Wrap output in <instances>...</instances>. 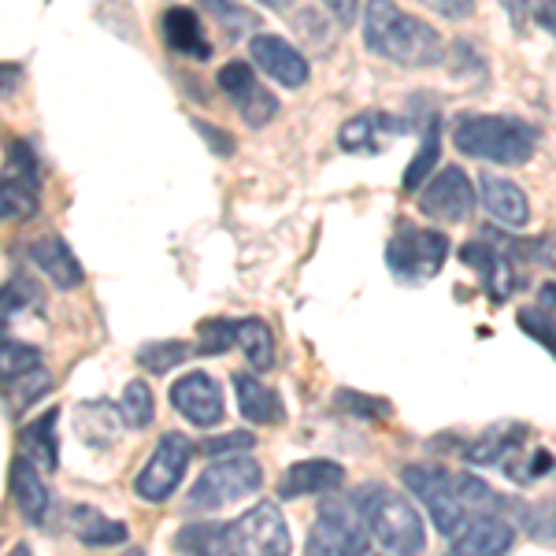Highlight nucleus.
Here are the masks:
<instances>
[{
    "label": "nucleus",
    "instance_id": "obj_24",
    "mask_svg": "<svg viewBox=\"0 0 556 556\" xmlns=\"http://www.w3.org/2000/svg\"><path fill=\"white\" fill-rule=\"evenodd\" d=\"M12 497L26 523H45V516H49V486H45L38 464L30 456H15L12 460Z\"/></svg>",
    "mask_w": 556,
    "mask_h": 556
},
{
    "label": "nucleus",
    "instance_id": "obj_20",
    "mask_svg": "<svg viewBox=\"0 0 556 556\" xmlns=\"http://www.w3.org/2000/svg\"><path fill=\"white\" fill-rule=\"evenodd\" d=\"M164 41L172 52H178V56H190V60H208L215 52L208 34H204V20L193 12V8H167L164 12Z\"/></svg>",
    "mask_w": 556,
    "mask_h": 556
},
{
    "label": "nucleus",
    "instance_id": "obj_7",
    "mask_svg": "<svg viewBox=\"0 0 556 556\" xmlns=\"http://www.w3.org/2000/svg\"><path fill=\"white\" fill-rule=\"evenodd\" d=\"M401 482L408 486V493H416V501L430 513L445 542L468 523L471 513L464 508L460 493H456L453 471L438 468V464H408V468H401Z\"/></svg>",
    "mask_w": 556,
    "mask_h": 556
},
{
    "label": "nucleus",
    "instance_id": "obj_16",
    "mask_svg": "<svg viewBox=\"0 0 556 556\" xmlns=\"http://www.w3.org/2000/svg\"><path fill=\"white\" fill-rule=\"evenodd\" d=\"M516 545V527L505 513H475L468 523L450 538V549L456 556H497Z\"/></svg>",
    "mask_w": 556,
    "mask_h": 556
},
{
    "label": "nucleus",
    "instance_id": "obj_35",
    "mask_svg": "<svg viewBox=\"0 0 556 556\" xmlns=\"http://www.w3.org/2000/svg\"><path fill=\"white\" fill-rule=\"evenodd\" d=\"M201 8L208 12V20H215L223 26V30L230 34V38H238V34H249L256 26V15L249 12V8H238L235 0H201Z\"/></svg>",
    "mask_w": 556,
    "mask_h": 556
},
{
    "label": "nucleus",
    "instance_id": "obj_8",
    "mask_svg": "<svg viewBox=\"0 0 556 556\" xmlns=\"http://www.w3.org/2000/svg\"><path fill=\"white\" fill-rule=\"evenodd\" d=\"M304 549L327 553V556H364L371 549V534H367V523L356 513L353 497H330L319 508Z\"/></svg>",
    "mask_w": 556,
    "mask_h": 556
},
{
    "label": "nucleus",
    "instance_id": "obj_26",
    "mask_svg": "<svg viewBox=\"0 0 556 556\" xmlns=\"http://www.w3.org/2000/svg\"><path fill=\"white\" fill-rule=\"evenodd\" d=\"M71 523H75L78 542L89 545V549H108V545L127 542V527L115 523V519H104L97 508H75V513H71Z\"/></svg>",
    "mask_w": 556,
    "mask_h": 556
},
{
    "label": "nucleus",
    "instance_id": "obj_5",
    "mask_svg": "<svg viewBox=\"0 0 556 556\" xmlns=\"http://www.w3.org/2000/svg\"><path fill=\"white\" fill-rule=\"evenodd\" d=\"M450 249L453 245L442 230L412 227V223L401 219L390 241H386V267L405 286H424L430 278H438L445 260H450Z\"/></svg>",
    "mask_w": 556,
    "mask_h": 556
},
{
    "label": "nucleus",
    "instance_id": "obj_41",
    "mask_svg": "<svg viewBox=\"0 0 556 556\" xmlns=\"http://www.w3.org/2000/svg\"><path fill=\"white\" fill-rule=\"evenodd\" d=\"M419 4H427L430 12H438L442 20H468L475 12V0H419Z\"/></svg>",
    "mask_w": 556,
    "mask_h": 556
},
{
    "label": "nucleus",
    "instance_id": "obj_39",
    "mask_svg": "<svg viewBox=\"0 0 556 556\" xmlns=\"http://www.w3.org/2000/svg\"><path fill=\"white\" fill-rule=\"evenodd\" d=\"M256 438L249 434V430H230V434H215L204 442V453L212 456V460H219V456H238V453H253Z\"/></svg>",
    "mask_w": 556,
    "mask_h": 556
},
{
    "label": "nucleus",
    "instance_id": "obj_43",
    "mask_svg": "<svg viewBox=\"0 0 556 556\" xmlns=\"http://www.w3.org/2000/svg\"><path fill=\"white\" fill-rule=\"evenodd\" d=\"M193 127H197V134H204V141H208V146L219 152V156H230V152H235V141H230L227 130L212 127V123H204V119H193Z\"/></svg>",
    "mask_w": 556,
    "mask_h": 556
},
{
    "label": "nucleus",
    "instance_id": "obj_33",
    "mask_svg": "<svg viewBox=\"0 0 556 556\" xmlns=\"http://www.w3.org/2000/svg\"><path fill=\"white\" fill-rule=\"evenodd\" d=\"M193 349L186 342H149L138 349V364L149 367V375H167L172 367H178L190 356Z\"/></svg>",
    "mask_w": 556,
    "mask_h": 556
},
{
    "label": "nucleus",
    "instance_id": "obj_34",
    "mask_svg": "<svg viewBox=\"0 0 556 556\" xmlns=\"http://www.w3.org/2000/svg\"><path fill=\"white\" fill-rule=\"evenodd\" d=\"M519 330H523V334H531L538 345H545L556 356V308L534 301V308L519 312Z\"/></svg>",
    "mask_w": 556,
    "mask_h": 556
},
{
    "label": "nucleus",
    "instance_id": "obj_12",
    "mask_svg": "<svg viewBox=\"0 0 556 556\" xmlns=\"http://www.w3.org/2000/svg\"><path fill=\"white\" fill-rule=\"evenodd\" d=\"M419 212L434 223H468L475 215V186L471 178L464 175V167L445 164L430 182H424V193H419Z\"/></svg>",
    "mask_w": 556,
    "mask_h": 556
},
{
    "label": "nucleus",
    "instance_id": "obj_1",
    "mask_svg": "<svg viewBox=\"0 0 556 556\" xmlns=\"http://www.w3.org/2000/svg\"><path fill=\"white\" fill-rule=\"evenodd\" d=\"M364 45L375 56L401 67H434L442 64L445 45L438 30L393 0H367L364 4Z\"/></svg>",
    "mask_w": 556,
    "mask_h": 556
},
{
    "label": "nucleus",
    "instance_id": "obj_21",
    "mask_svg": "<svg viewBox=\"0 0 556 556\" xmlns=\"http://www.w3.org/2000/svg\"><path fill=\"white\" fill-rule=\"evenodd\" d=\"M30 260L41 267L45 275H49L52 286H60V290H78L83 286V264H78V256L71 253V245L60 235H49V238H38L30 245Z\"/></svg>",
    "mask_w": 556,
    "mask_h": 556
},
{
    "label": "nucleus",
    "instance_id": "obj_27",
    "mask_svg": "<svg viewBox=\"0 0 556 556\" xmlns=\"http://www.w3.org/2000/svg\"><path fill=\"white\" fill-rule=\"evenodd\" d=\"M238 349L253 371H267L275 364V334L264 319H241L238 323Z\"/></svg>",
    "mask_w": 556,
    "mask_h": 556
},
{
    "label": "nucleus",
    "instance_id": "obj_42",
    "mask_svg": "<svg viewBox=\"0 0 556 556\" xmlns=\"http://www.w3.org/2000/svg\"><path fill=\"white\" fill-rule=\"evenodd\" d=\"M531 264L549 267V271L556 275V230H549V235L531 241Z\"/></svg>",
    "mask_w": 556,
    "mask_h": 556
},
{
    "label": "nucleus",
    "instance_id": "obj_19",
    "mask_svg": "<svg viewBox=\"0 0 556 556\" xmlns=\"http://www.w3.org/2000/svg\"><path fill=\"white\" fill-rule=\"evenodd\" d=\"M479 190H482V208H486L505 230H523L527 223H531V201H527V193L519 190L513 178L482 175Z\"/></svg>",
    "mask_w": 556,
    "mask_h": 556
},
{
    "label": "nucleus",
    "instance_id": "obj_11",
    "mask_svg": "<svg viewBox=\"0 0 556 556\" xmlns=\"http://www.w3.org/2000/svg\"><path fill=\"white\" fill-rule=\"evenodd\" d=\"M41 204V172L38 156L26 141H12L8 146V164L0 175V219L23 223L38 212Z\"/></svg>",
    "mask_w": 556,
    "mask_h": 556
},
{
    "label": "nucleus",
    "instance_id": "obj_36",
    "mask_svg": "<svg viewBox=\"0 0 556 556\" xmlns=\"http://www.w3.org/2000/svg\"><path fill=\"white\" fill-rule=\"evenodd\" d=\"M238 345V323L235 319H204L201 323V345H197V353L204 356H223L227 349Z\"/></svg>",
    "mask_w": 556,
    "mask_h": 556
},
{
    "label": "nucleus",
    "instance_id": "obj_37",
    "mask_svg": "<svg viewBox=\"0 0 556 556\" xmlns=\"http://www.w3.org/2000/svg\"><path fill=\"white\" fill-rule=\"evenodd\" d=\"M49 386H52L49 371H45V367H34L30 375L8 382V401H12V408H23V405H30V401H38L41 393H49Z\"/></svg>",
    "mask_w": 556,
    "mask_h": 556
},
{
    "label": "nucleus",
    "instance_id": "obj_4",
    "mask_svg": "<svg viewBox=\"0 0 556 556\" xmlns=\"http://www.w3.org/2000/svg\"><path fill=\"white\" fill-rule=\"evenodd\" d=\"M356 513L364 516L367 534L382 545L386 553H424L427 549V531H424V516L416 513V505L405 493L382 486V482H364L353 493Z\"/></svg>",
    "mask_w": 556,
    "mask_h": 556
},
{
    "label": "nucleus",
    "instance_id": "obj_32",
    "mask_svg": "<svg viewBox=\"0 0 556 556\" xmlns=\"http://www.w3.org/2000/svg\"><path fill=\"white\" fill-rule=\"evenodd\" d=\"M152 416H156V401H152L149 382L134 379L127 390H123V397H119V419L127 427L141 430V427L152 424Z\"/></svg>",
    "mask_w": 556,
    "mask_h": 556
},
{
    "label": "nucleus",
    "instance_id": "obj_31",
    "mask_svg": "<svg viewBox=\"0 0 556 556\" xmlns=\"http://www.w3.org/2000/svg\"><path fill=\"white\" fill-rule=\"evenodd\" d=\"M26 308H41V293L30 278L15 275L8 286H0V330H4L15 316H23Z\"/></svg>",
    "mask_w": 556,
    "mask_h": 556
},
{
    "label": "nucleus",
    "instance_id": "obj_40",
    "mask_svg": "<svg viewBox=\"0 0 556 556\" xmlns=\"http://www.w3.org/2000/svg\"><path fill=\"white\" fill-rule=\"evenodd\" d=\"M545 4H549V0H501V8L508 12V20H513L516 30H523L527 23L542 20Z\"/></svg>",
    "mask_w": 556,
    "mask_h": 556
},
{
    "label": "nucleus",
    "instance_id": "obj_6",
    "mask_svg": "<svg viewBox=\"0 0 556 556\" xmlns=\"http://www.w3.org/2000/svg\"><path fill=\"white\" fill-rule=\"evenodd\" d=\"M260 482H264V471H260V464L249 453L219 456V460L193 482L190 497H186V508H193V513H219V508L256 493Z\"/></svg>",
    "mask_w": 556,
    "mask_h": 556
},
{
    "label": "nucleus",
    "instance_id": "obj_45",
    "mask_svg": "<svg viewBox=\"0 0 556 556\" xmlns=\"http://www.w3.org/2000/svg\"><path fill=\"white\" fill-rule=\"evenodd\" d=\"M23 83V67L20 64H0V97L15 93Z\"/></svg>",
    "mask_w": 556,
    "mask_h": 556
},
{
    "label": "nucleus",
    "instance_id": "obj_9",
    "mask_svg": "<svg viewBox=\"0 0 556 556\" xmlns=\"http://www.w3.org/2000/svg\"><path fill=\"white\" fill-rule=\"evenodd\" d=\"M223 545H227V556H286L293 549L282 508L275 501H260L245 516H238L235 523H223Z\"/></svg>",
    "mask_w": 556,
    "mask_h": 556
},
{
    "label": "nucleus",
    "instance_id": "obj_10",
    "mask_svg": "<svg viewBox=\"0 0 556 556\" xmlns=\"http://www.w3.org/2000/svg\"><path fill=\"white\" fill-rule=\"evenodd\" d=\"M190 460H193V442L186 434H172L160 438V445L152 450L149 464L138 471L134 479V493L149 505H164V501L175 497V490L182 486L186 471H190Z\"/></svg>",
    "mask_w": 556,
    "mask_h": 556
},
{
    "label": "nucleus",
    "instance_id": "obj_3",
    "mask_svg": "<svg viewBox=\"0 0 556 556\" xmlns=\"http://www.w3.org/2000/svg\"><path fill=\"white\" fill-rule=\"evenodd\" d=\"M453 146L471 160L519 167L534 156L538 130L516 115H460L453 123Z\"/></svg>",
    "mask_w": 556,
    "mask_h": 556
},
{
    "label": "nucleus",
    "instance_id": "obj_29",
    "mask_svg": "<svg viewBox=\"0 0 556 556\" xmlns=\"http://www.w3.org/2000/svg\"><path fill=\"white\" fill-rule=\"evenodd\" d=\"M438 160H442V119H430L427 130H424V149L412 156V164H408V172H405V190L408 193L419 190L434 167H442Z\"/></svg>",
    "mask_w": 556,
    "mask_h": 556
},
{
    "label": "nucleus",
    "instance_id": "obj_28",
    "mask_svg": "<svg viewBox=\"0 0 556 556\" xmlns=\"http://www.w3.org/2000/svg\"><path fill=\"white\" fill-rule=\"evenodd\" d=\"M553 468H556V456L545 450V445H534V450H531V442H527L523 450L513 456V460L501 464V471H505L513 482H519V486H531V482L545 479Z\"/></svg>",
    "mask_w": 556,
    "mask_h": 556
},
{
    "label": "nucleus",
    "instance_id": "obj_38",
    "mask_svg": "<svg viewBox=\"0 0 556 556\" xmlns=\"http://www.w3.org/2000/svg\"><path fill=\"white\" fill-rule=\"evenodd\" d=\"M338 408L349 416H364V419H390V401L386 397H367V393L353 390H338Z\"/></svg>",
    "mask_w": 556,
    "mask_h": 556
},
{
    "label": "nucleus",
    "instance_id": "obj_2",
    "mask_svg": "<svg viewBox=\"0 0 556 556\" xmlns=\"http://www.w3.org/2000/svg\"><path fill=\"white\" fill-rule=\"evenodd\" d=\"M460 260L482 278V290L493 304H505L516 290L527 286V264H531V241L513 238L505 227H482L475 241L460 249Z\"/></svg>",
    "mask_w": 556,
    "mask_h": 556
},
{
    "label": "nucleus",
    "instance_id": "obj_46",
    "mask_svg": "<svg viewBox=\"0 0 556 556\" xmlns=\"http://www.w3.org/2000/svg\"><path fill=\"white\" fill-rule=\"evenodd\" d=\"M538 26H545V30H549L553 38H556V0L545 4V12H542V20H538Z\"/></svg>",
    "mask_w": 556,
    "mask_h": 556
},
{
    "label": "nucleus",
    "instance_id": "obj_13",
    "mask_svg": "<svg viewBox=\"0 0 556 556\" xmlns=\"http://www.w3.org/2000/svg\"><path fill=\"white\" fill-rule=\"evenodd\" d=\"M215 83H219L223 93L235 101L238 115L249 123V127L260 130L278 115V97L264 83H260L256 71L249 67L245 60H230V64H223L219 75H215Z\"/></svg>",
    "mask_w": 556,
    "mask_h": 556
},
{
    "label": "nucleus",
    "instance_id": "obj_23",
    "mask_svg": "<svg viewBox=\"0 0 556 556\" xmlns=\"http://www.w3.org/2000/svg\"><path fill=\"white\" fill-rule=\"evenodd\" d=\"M527 442H531V430H527L523 424H501V427H490L486 434L475 438L468 450H464V460L468 464H493V468H501V464L513 460Z\"/></svg>",
    "mask_w": 556,
    "mask_h": 556
},
{
    "label": "nucleus",
    "instance_id": "obj_25",
    "mask_svg": "<svg viewBox=\"0 0 556 556\" xmlns=\"http://www.w3.org/2000/svg\"><path fill=\"white\" fill-rule=\"evenodd\" d=\"M56 424H60V412L49 408L45 416L30 419L23 430H20V442L26 456L38 464L41 471H56L60 468V434H56Z\"/></svg>",
    "mask_w": 556,
    "mask_h": 556
},
{
    "label": "nucleus",
    "instance_id": "obj_22",
    "mask_svg": "<svg viewBox=\"0 0 556 556\" xmlns=\"http://www.w3.org/2000/svg\"><path fill=\"white\" fill-rule=\"evenodd\" d=\"M235 393H238L241 416H245L249 424H260V427H282L286 424L282 397H278L267 382H260L256 375H235Z\"/></svg>",
    "mask_w": 556,
    "mask_h": 556
},
{
    "label": "nucleus",
    "instance_id": "obj_47",
    "mask_svg": "<svg viewBox=\"0 0 556 556\" xmlns=\"http://www.w3.org/2000/svg\"><path fill=\"white\" fill-rule=\"evenodd\" d=\"M264 8H271V12H282V8H290L293 0H260Z\"/></svg>",
    "mask_w": 556,
    "mask_h": 556
},
{
    "label": "nucleus",
    "instance_id": "obj_44",
    "mask_svg": "<svg viewBox=\"0 0 556 556\" xmlns=\"http://www.w3.org/2000/svg\"><path fill=\"white\" fill-rule=\"evenodd\" d=\"M327 4V12L334 15L338 23H353L356 20V8H361V0H323Z\"/></svg>",
    "mask_w": 556,
    "mask_h": 556
},
{
    "label": "nucleus",
    "instance_id": "obj_18",
    "mask_svg": "<svg viewBox=\"0 0 556 556\" xmlns=\"http://www.w3.org/2000/svg\"><path fill=\"white\" fill-rule=\"evenodd\" d=\"M342 486H345V468L338 460H298L278 479V497L282 501L319 497V493H334Z\"/></svg>",
    "mask_w": 556,
    "mask_h": 556
},
{
    "label": "nucleus",
    "instance_id": "obj_15",
    "mask_svg": "<svg viewBox=\"0 0 556 556\" xmlns=\"http://www.w3.org/2000/svg\"><path fill=\"white\" fill-rule=\"evenodd\" d=\"M249 52H253V64L264 71L267 78H275L278 86L301 89L308 83L312 67H308V60H304V52L286 38H278V34H256V38L249 41Z\"/></svg>",
    "mask_w": 556,
    "mask_h": 556
},
{
    "label": "nucleus",
    "instance_id": "obj_14",
    "mask_svg": "<svg viewBox=\"0 0 556 556\" xmlns=\"http://www.w3.org/2000/svg\"><path fill=\"white\" fill-rule=\"evenodd\" d=\"M405 130H408V119L371 108V112L353 115V119L338 130V146L345 152H356V156H379V152L390 149L393 138H401Z\"/></svg>",
    "mask_w": 556,
    "mask_h": 556
},
{
    "label": "nucleus",
    "instance_id": "obj_17",
    "mask_svg": "<svg viewBox=\"0 0 556 556\" xmlns=\"http://www.w3.org/2000/svg\"><path fill=\"white\" fill-rule=\"evenodd\" d=\"M172 405L175 412H182L193 427H219L223 424V390L212 375L204 371H190L182 375L175 386H172Z\"/></svg>",
    "mask_w": 556,
    "mask_h": 556
},
{
    "label": "nucleus",
    "instance_id": "obj_30",
    "mask_svg": "<svg viewBox=\"0 0 556 556\" xmlns=\"http://www.w3.org/2000/svg\"><path fill=\"white\" fill-rule=\"evenodd\" d=\"M34 367H41V349L12 342V338H0V382H15L23 375H30Z\"/></svg>",
    "mask_w": 556,
    "mask_h": 556
}]
</instances>
